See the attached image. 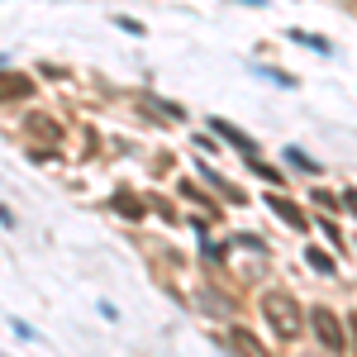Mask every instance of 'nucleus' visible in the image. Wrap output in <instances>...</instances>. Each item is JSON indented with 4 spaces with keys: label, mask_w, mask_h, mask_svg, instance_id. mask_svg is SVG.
Segmentation results:
<instances>
[{
    "label": "nucleus",
    "mask_w": 357,
    "mask_h": 357,
    "mask_svg": "<svg viewBox=\"0 0 357 357\" xmlns=\"http://www.w3.org/2000/svg\"><path fill=\"white\" fill-rule=\"evenodd\" d=\"M262 314H267V324H272L281 338H296L301 324H305V314H301V305H296L291 291H267V296H262Z\"/></svg>",
    "instance_id": "f257e3e1"
},
{
    "label": "nucleus",
    "mask_w": 357,
    "mask_h": 357,
    "mask_svg": "<svg viewBox=\"0 0 357 357\" xmlns=\"http://www.w3.org/2000/svg\"><path fill=\"white\" fill-rule=\"evenodd\" d=\"M310 324H314L319 343H324L329 353H343V348H348V338H343V329H338V319H333L324 305H314V310H310Z\"/></svg>",
    "instance_id": "f03ea898"
},
{
    "label": "nucleus",
    "mask_w": 357,
    "mask_h": 357,
    "mask_svg": "<svg viewBox=\"0 0 357 357\" xmlns=\"http://www.w3.org/2000/svg\"><path fill=\"white\" fill-rule=\"evenodd\" d=\"M33 96V82L20 77V72H0V100H24Z\"/></svg>",
    "instance_id": "7ed1b4c3"
},
{
    "label": "nucleus",
    "mask_w": 357,
    "mask_h": 357,
    "mask_svg": "<svg viewBox=\"0 0 357 357\" xmlns=\"http://www.w3.org/2000/svg\"><path fill=\"white\" fill-rule=\"evenodd\" d=\"M24 129H29V134H38V138H48V143H53V138H62V124H57V119H48V114H29Z\"/></svg>",
    "instance_id": "20e7f679"
},
{
    "label": "nucleus",
    "mask_w": 357,
    "mask_h": 357,
    "mask_svg": "<svg viewBox=\"0 0 357 357\" xmlns=\"http://www.w3.org/2000/svg\"><path fill=\"white\" fill-rule=\"evenodd\" d=\"M267 205H272V210H276V215H281L286 224H291V229H310V220H305V215L296 210V205H291V200H281V195H272Z\"/></svg>",
    "instance_id": "39448f33"
},
{
    "label": "nucleus",
    "mask_w": 357,
    "mask_h": 357,
    "mask_svg": "<svg viewBox=\"0 0 357 357\" xmlns=\"http://www.w3.org/2000/svg\"><path fill=\"white\" fill-rule=\"evenodd\" d=\"M215 134H224V138H229V143H234V148H243L248 158L257 153V143H252V138H243V134H238V129H234V124H229V119H215Z\"/></svg>",
    "instance_id": "423d86ee"
},
{
    "label": "nucleus",
    "mask_w": 357,
    "mask_h": 357,
    "mask_svg": "<svg viewBox=\"0 0 357 357\" xmlns=\"http://www.w3.org/2000/svg\"><path fill=\"white\" fill-rule=\"evenodd\" d=\"M234 348H238L243 357H267V348H262V343H257L248 329H234Z\"/></svg>",
    "instance_id": "0eeeda50"
},
{
    "label": "nucleus",
    "mask_w": 357,
    "mask_h": 357,
    "mask_svg": "<svg viewBox=\"0 0 357 357\" xmlns=\"http://www.w3.org/2000/svg\"><path fill=\"white\" fill-rule=\"evenodd\" d=\"M310 267H314V272H333V262L319 252V248H310Z\"/></svg>",
    "instance_id": "6e6552de"
},
{
    "label": "nucleus",
    "mask_w": 357,
    "mask_h": 357,
    "mask_svg": "<svg viewBox=\"0 0 357 357\" xmlns=\"http://www.w3.org/2000/svg\"><path fill=\"white\" fill-rule=\"evenodd\" d=\"M114 205H119V210H129V220H143V205H138V200H129V195H119Z\"/></svg>",
    "instance_id": "1a4fd4ad"
},
{
    "label": "nucleus",
    "mask_w": 357,
    "mask_h": 357,
    "mask_svg": "<svg viewBox=\"0 0 357 357\" xmlns=\"http://www.w3.org/2000/svg\"><path fill=\"white\" fill-rule=\"evenodd\" d=\"M114 24H119V29H129V33H143V24H138V20H129V15H119Z\"/></svg>",
    "instance_id": "9d476101"
},
{
    "label": "nucleus",
    "mask_w": 357,
    "mask_h": 357,
    "mask_svg": "<svg viewBox=\"0 0 357 357\" xmlns=\"http://www.w3.org/2000/svg\"><path fill=\"white\" fill-rule=\"evenodd\" d=\"M343 205H348V210L357 215V191H348V195H343Z\"/></svg>",
    "instance_id": "9b49d317"
}]
</instances>
